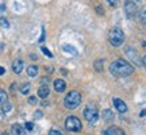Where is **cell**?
<instances>
[{
    "instance_id": "cell-16",
    "label": "cell",
    "mask_w": 146,
    "mask_h": 135,
    "mask_svg": "<svg viewBox=\"0 0 146 135\" xmlns=\"http://www.w3.org/2000/svg\"><path fill=\"white\" fill-rule=\"evenodd\" d=\"M30 88H31V87H30V84H29V83L23 84V85L21 87V92H22L23 95H27L29 92H30Z\"/></svg>"
},
{
    "instance_id": "cell-6",
    "label": "cell",
    "mask_w": 146,
    "mask_h": 135,
    "mask_svg": "<svg viewBox=\"0 0 146 135\" xmlns=\"http://www.w3.org/2000/svg\"><path fill=\"white\" fill-rule=\"evenodd\" d=\"M125 11H126V14H127V16H134L137 14L135 3H133V1H130V0H127V1L125 3Z\"/></svg>"
},
{
    "instance_id": "cell-32",
    "label": "cell",
    "mask_w": 146,
    "mask_h": 135,
    "mask_svg": "<svg viewBox=\"0 0 146 135\" xmlns=\"http://www.w3.org/2000/svg\"><path fill=\"white\" fill-rule=\"evenodd\" d=\"M1 135H8V132H3V134H1Z\"/></svg>"
},
{
    "instance_id": "cell-17",
    "label": "cell",
    "mask_w": 146,
    "mask_h": 135,
    "mask_svg": "<svg viewBox=\"0 0 146 135\" xmlns=\"http://www.w3.org/2000/svg\"><path fill=\"white\" fill-rule=\"evenodd\" d=\"M95 69H96L98 72H102V70H103V60H98V61L95 62Z\"/></svg>"
},
{
    "instance_id": "cell-18",
    "label": "cell",
    "mask_w": 146,
    "mask_h": 135,
    "mask_svg": "<svg viewBox=\"0 0 146 135\" xmlns=\"http://www.w3.org/2000/svg\"><path fill=\"white\" fill-rule=\"evenodd\" d=\"M7 100V92L4 89H0V103H4Z\"/></svg>"
},
{
    "instance_id": "cell-15",
    "label": "cell",
    "mask_w": 146,
    "mask_h": 135,
    "mask_svg": "<svg viewBox=\"0 0 146 135\" xmlns=\"http://www.w3.org/2000/svg\"><path fill=\"white\" fill-rule=\"evenodd\" d=\"M103 118H104V120H111L114 118V115H112V112L110 109H104L103 111Z\"/></svg>"
},
{
    "instance_id": "cell-23",
    "label": "cell",
    "mask_w": 146,
    "mask_h": 135,
    "mask_svg": "<svg viewBox=\"0 0 146 135\" xmlns=\"http://www.w3.org/2000/svg\"><path fill=\"white\" fill-rule=\"evenodd\" d=\"M106 1H107V3H108V4L111 5V7H116V5H118V1H119V0H106Z\"/></svg>"
},
{
    "instance_id": "cell-20",
    "label": "cell",
    "mask_w": 146,
    "mask_h": 135,
    "mask_svg": "<svg viewBox=\"0 0 146 135\" xmlns=\"http://www.w3.org/2000/svg\"><path fill=\"white\" fill-rule=\"evenodd\" d=\"M41 50H42V53H43V54H45V56H46L47 58H53L52 52H49V50H47V49H46L45 46H42V47H41Z\"/></svg>"
},
{
    "instance_id": "cell-29",
    "label": "cell",
    "mask_w": 146,
    "mask_h": 135,
    "mask_svg": "<svg viewBox=\"0 0 146 135\" xmlns=\"http://www.w3.org/2000/svg\"><path fill=\"white\" fill-rule=\"evenodd\" d=\"M142 64H143V66L146 68V54L143 56V57H142Z\"/></svg>"
},
{
    "instance_id": "cell-9",
    "label": "cell",
    "mask_w": 146,
    "mask_h": 135,
    "mask_svg": "<svg viewBox=\"0 0 146 135\" xmlns=\"http://www.w3.org/2000/svg\"><path fill=\"white\" fill-rule=\"evenodd\" d=\"M104 135H125V132H123V130L119 128V127L111 126V127H108V128L104 131Z\"/></svg>"
},
{
    "instance_id": "cell-25",
    "label": "cell",
    "mask_w": 146,
    "mask_h": 135,
    "mask_svg": "<svg viewBox=\"0 0 146 135\" xmlns=\"http://www.w3.org/2000/svg\"><path fill=\"white\" fill-rule=\"evenodd\" d=\"M49 135H62L60 131H57V130H52L50 132H49Z\"/></svg>"
},
{
    "instance_id": "cell-14",
    "label": "cell",
    "mask_w": 146,
    "mask_h": 135,
    "mask_svg": "<svg viewBox=\"0 0 146 135\" xmlns=\"http://www.w3.org/2000/svg\"><path fill=\"white\" fill-rule=\"evenodd\" d=\"M11 108H12V105H11V103L8 101V100H5L4 103H3V107H1V111L4 112V114H7V112H10Z\"/></svg>"
},
{
    "instance_id": "cell-7",
    "label": "cell",
    "mask_w": 146,
    "mask_h": 135,
    "mask_svg": "<svg viewBox=\"0 0 146 135\" xmlns=\"http://www.w3.org/2000/svg\"><path fill=\"white\" fill-rule=\"evenodd\" d=\"M114 105H115V108H116V111H118L119 114H125V112H127V105L125 104L123 100L116 99V97H115L114 99Z\"/></svg>"
},
{
    "instance_id": "cell-8",
    "label": "cell",
    "mask_w": 146,
    "mask_h": 135,
    "mask_svg": "<svg viewBox=\"0 0 146 135\" xmlns=\"http://www.w3.org/2000/svg\"><path fill=\"white\" fill-rule=\"evenodd\" d=\"M23 68H25V64H23V61L19 60V58L12 62V70H14V73H16V74H21L22 70H23Z\"/></svg>"
},
{
    "instance_id": "cell-3",
    "label": "cell",
    "mask_w": 146,
    "mask_h": 135,
    "mask_svg": "<svg viewBox=\"0 0 146 135\" xmlns=\"http://www.w3.org/2000/svg\"><path fill=\"white\" fill-rule=\"evenodd\" d=\"M108 39L112 46L118 47L125 42V32L122 31L119 27H112L108 32Z\"/></svg>"
},
{
    "instance_id": "cell-24",
    "label": "cell",
    "mask_w": 146,
    "mask_h": 135,
    "mask_svg": "<svg viewBox=\"0 0 146 135\" xmlns=\"http://www.w3.org/2000/svg\"><path fill=\"white\" fill-rule=\"evenodd\" d=\"M26 128H27L29 131H31L33 128H34V124H33L31 122H27V123H26Z\"/></svg>"
},
{
    "instance_id": "cell-28",
    "label": "cell",
    "mask_w": 146,
    "mask_h": 135,
    "mask_svg": "<svg viewBox=\"0 0 146 135\" xmlns=\"http://www.w3.org/2000/svg\"><path fill=\"white\" fill-rule=\"evenodd\" d=\"M4 73H5V69L3 66H0V76H3Z\"/></svg>"
},
{
    "instance_id": "cell-13",
    "label": "cell",
    "mask_w": 146,
    "mask_h": 135,
    "mask_svg": "<svg viewBox=\"0 0 146 135\" xmlns=\"http://www.w3.org/2000/svg\"><path fill=\"white\" fill-rule=\"evenodd\" d=\"M27 74H29V77H35L38 74V68L35 65H30L27 68Z\"/></svg>"
},
{
    "instance_id": "cell-12",
    "label": "cell",
    "mask_w": 146,
    "mask_h": 135,
    "mask_svg": "<svg viewBox=\"0 0 146 135\" xmlns=\"http://www.w3.org/2000/svg\"><path fill=\"white\" fill-rule=\"evenodd\" d=\"M11 132L14 135H23V127L21 124H14L11 127Z\"/></svg>"
},
{
    "instance_id": "cell-19",
    "label": "cell",
    "mask_w": 146,
    "mask_h": 135,
    "mask_svg": "<svg viewBox=\"0 0 146 135\" xmlns=\"http://www.w3.org/2000/svg\"><path fill=\"white\" fill-rule=\"evenodd\" d=\"M0 26L4 27V28H8V27H10V23H8V21H7L5 18H0Z\"/></svg>"
},
{
    "instance_id": "cell-22",
    "label": "cell",
    "mask_w": 146,
    "mask_h": 135,
    "mask_svg": "<svg viewBox=\"0 0 146 135\" xmlns=\"http://www.w3.org/2000/svg\"><path fill=\"white\" fill-rule=\"evenodd\" d=\"M64 50L72 53V54H76V50H74V49H72V47H69V45H65V46H64Z\"/></svg>"
},
{
    "instance_id": "cell-31",
    "label": "cell",
    "mask_w": 146,
    "mask_h": 135,
    "mask_svg": "<svg viewBox=\"0 0 146 135\" xmlns=\"http://www.w3.org/2000/svg\"><path fill=\"white\" fill-rule=\"evenodd\" d=\"M42 81H43V83L46 84V83H47V81H49V80H47V77H43V80H42Z\"/></svg>"
},
{
    "instance_id": "cell-4",
    "label": "cell",
    "mask_w": 146,
    "mask_h": 135,
    "mask_svg": "<svg viewBox=\"0 0 146 135\" xmlns=\"http://www.w3.org/2000/svg\"><path fill=\"white\" fill-rule=\"evenodd\" d=\"M83 115H84V118H85V120L89 122L91 124L96 123V122H98V118H99V112H98L96 107L92 105V104H89V105L85 107V109L83 111Z\"/></svg>"
},
{
    "instance_id": "cell-1",
    "label": "cell",
    "mask_w": 146,
    "mask_h": 135,
    "mask_svg": "<svg viewBox=\"0 0 146 135\" xmlns=\"http://www.w3.org/2000/svg\"><path fill=\"white\" fill-rule=\"evenodd\" d=\"M110 72L115 77H126L134 72V68L123 58H118L110 65Z\"/></svg>"
},
{
    "instance_id": "cell-21",
    "label": "cell",
    "mask_w": 146,
    "mask_h": 135,
    "mask_svg": "<svg viewBox=\"0 0 146 135\" xmlns=\"http://www.w3.org/2000/svg\"><path fill=\"white\" fill-rule=\"evenodd\" d=\"M139 21L143 23V24H146V11H141V14H139Z\"/></svg>"
},
{
    "instance_id": "cell-26",
    "label": "cell",
    "mask_w": 146,
    "mask_h": 135,
    "mask_svg": "<svg viewBox=\"0 0 146 135\" xmlns=\"http://www.w3.org/2000/svg\"><path fill=\"white\" fill-rule=\"evenodd\" d=\"M29 103H30V104H36V97H34V96H31V97L29 99Z\"/></svg>"
},
{
    "instance_id": "cell-27",
    "label": "cell",
    "mask_w": 146,
    "mask_h": 135,
    "mask_svg": "<svg viewBox=\"0 0 146 135\" xmlns=\"http://www.w3.org/2000/svg\"><path fill=\"white\" fill-rule=\"evenodd\" d=\"M96 11L99 12L100 15H103V8H102V7H96Z\"/></svg>"
},
{
    "instance_id": "cell-2",
    "label": "cell",
    "mask_w": 146,
    "mask_h": 135,
    "mask_svg": "<svg viewBox=\"0 0 146 135\" xmlns=\"http://www.w3.org/2000/svg\"><path fill=\"white\" fill-rule=\"evenodd\" d=\"M64 104H65V107L69 109L77 108L78 105L81 104V95H80V92H77V91H70V92L65 96Z\"/></svg>"
},
{
    "instance_id": "cell-30",
    "label": "cell",
    "mask_w": 146,
    "mask_h": 135,
    "mask_svg": "<svg viewBox=\"0 0 146 135\" xmlns=\"http://www.w3.org/2000/svg\"><path fill=\"white\" fill-rule=\"evenodd\" d=\"M139 115H141V116H145V115H146V109H143V111H142Z\"/></svg>"
},
{
    "instance_id": "cell-11",
    "label": "cell",
    "mask_w": 146,
    "mask_h": 135,
    "mask_svg": "<svg viewBox=\"0 0 146 135\" xmlns=\"http://www.w3.org/2000/svg\"><path fill=\"white\" fill-rule=\"evenodd\" d=\"M49 93H50V89H49V87H46V85H41V87H39V89H38V96H39L41 99L47 97V96H49Z\"/></svg>"
},
{
    "instance_id": "cell-10",
    "label": "cell",
    "mask_w": 146,
    "mask_h": 135,
    "mask_svg": "<svg viewBox=\"0 0 146 135\" xmlns=\"http://www.w3.org/2000/svg\"><path fill=\"white\" fill-rule=\"evenodd\" d=\"M54 89H56L57 92H64V91L66 89V84H65V81H64L62 78L54 80Z\"/></svg>"
},
{
    "instance_id": "cell-5",
    "label": "cell",
    "mask_w": 146,
    "mask_h": 135,
    "mask_svg": "<svg viewBox=\"0 0 146 135\" xmlns=\"http://www.w3.org/2000/svg\"><path fill=\"white\" fill-rule=\"evenodd\" d=\"M65 127L68 131H72V132H80L81 131V122L78 118L76 116H69L66 118V122H65Z\"/></svg>"
}]
</instances>
